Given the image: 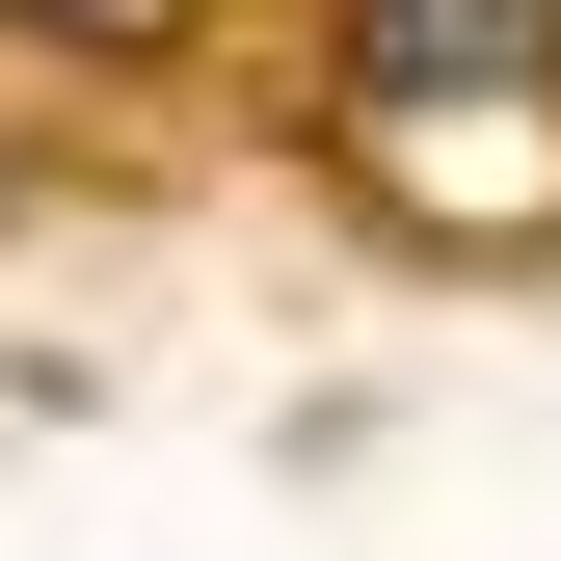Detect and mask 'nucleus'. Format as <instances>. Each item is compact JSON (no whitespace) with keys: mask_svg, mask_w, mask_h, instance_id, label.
Returning <instances> with one entry per match:
<instances>
[{"mask_svg":"<svg viewBox=\"0 0 561 561\" xmlns=\"http://www.w3.org/2000/svg\"><path fill=\"white\" fill-rule=\"evenodd\" d=\"M347 107H401V134L561 107V0H347Z\"/></svg>","mask_w":561,"mask_h":561,"instance_id":"1","label":"nucleus"},{"mask_svg":"<svg viewBox=\"0 0 561 561\" xmlns=\"http://www.w3.org/2000/svg\"><path fill=\"white\" fill-rule=\"evenodd\" d=\"M187 27H215V0H0V54H54V81H161Z\"/></svg>","mask_w":561,"mask_h":561,"instance_id":"2","label":"nucleus"}]
</instances>
